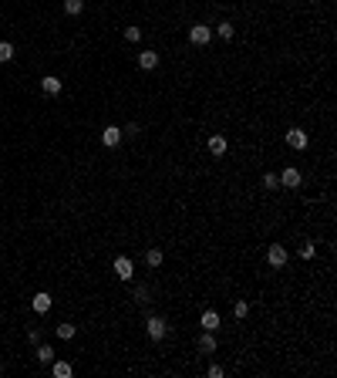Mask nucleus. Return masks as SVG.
<instances>
[{"label": "nucleus", "instance_id": "1", "mask_svg": "<svg viewBox=\"0 0 337 378\" xmlns=\"http://www.w3.org/2000/svg\"><path fill=\"white\" fill-rule=\"evenodd\" d=\"M209 38H212V31H209L206 24H192V27H189V41H192L196 47H203V44H209Z\"/></svg>", "mask_w": 337, "mask_h": 378}, {"label": "nucleus", "instance_id": "2", "mask_svg": "<svg viewBox=\"0 0 337 378\" xmlns=\"http://www.w3.org/2000/svg\"><path fill=\"white\" fill-rule=\"evenodd\" d=\"M131 274H135L131 260L128 257H118V260H115V277H118V281H131Z\"/></svg>", "mask_w": 337, "mask_h": 378}, {"label": "nucleus", "instance_id": "3", "mask_svg": "<svg viewBox=\"0 0 337 378\" xmlns=\"http://www.w3.org/2000/svg\"><path fill=\"white\" fill-rule=\"evenodd\" d=\"M266 260H270V267H283V264H287V246L273 243L270 250H266Z\"/></svg>", "mask_w": 337, "mask_h": 378}, {"label": "nucleus", "instance_id": "4", "mask_svg": "<svg viewBox=\"0 0 337 378\" xmlns=\"http://www.w3.org/2000/svg\"><path fill=\"white\" fill-rule=\"evenodd\" d=\"M122 139H125V135H122V129H118V125H108V129L101 132V145H108V149H115V145H118Z\"/></svg>", "mask_w": 337, "mask_h": 378}, {"label": "nucleus", "instance_id": "5", "mask_svg": "<svg viewBox=\"0 0 337 378\" xmlns=\"http://www.w3.org/2000/svg\"><path fill=\"white\" fill-rule=\"evenodd\" d=\"M287 145L290 149H307V132L303 129H290L287 132Z\"/></svg>", "mask_w": 337, "mask_h": 378}, {"label": "nucleus", "instance_id": "6", "mask_svg": "<svg viewBox=\"0 0 337 378\" xmlns=\"http://www.w3.org/2000/svg\"><path fill=\"white\" fill-rule=\"evenodd\" d=\"M166 331H168V328H166L162 318H149V338L152 341H162V338H166Z\"/></svg>", "mask_w": 337, "mask_h": 378}, {"label": "nucleus", "instance_id": "7", "mask_svg": "<svg viewBox=\"0 0 337 378\" xmlns=\"http://www.w3.org/2000/svg\"><path fill=\"white\" fill-rule=\"evenodd\" d=\"M31 307H34L38 314H47V311H51V294H47V290H41V294H34V301H31Z\"/></svg>", "mask_w": 337, "mask_h": 378}, {"label": "nucleus", "instance_id": "8", "mask_svg": "<svg viewBox=\"0 0 337 378\" xmlns=\"http://www.w3.org/2000/svg\"><path fill=\"white\" fill-rule=\"evenodd\" d=\"M277 179H280V186H287V189H297L300 186V172L297 169H283Z\"/></svg>", "mask_w": 337, "mask_h": 378}, {"label": "nucleus", "instance_id": "9", "mask_svg": "<svg viewBox=\"0 0 337 378\" xmlns=\"http://www.w3.org/2000/svg\"><path fill=\"white\" fill-rule=\"evenodd\" d=\"M41 92L44 94H61V78H54V75L41 78Z\"/></svg>", "mask_w": 337, "mask_h": 378}, {"label": "nucleus", "instance_id": "10", "mask_svg": "<svg viewBox=\"0 0 337 378\" xmlns=\"http://www.w3.org/2000/svg\"><path fill=\"white\" fill-rule=\"evenodd\" d=\"M199 324H203V331H216V328H219V314H216V311L209 307V311H203Z\"/></svg>", "mask_w": 337, "mask_h": 378}, {"label": "nucleus", "instance_id": "11", "mask_svg": "<svg viewBox=\"0 0 337 378\" xmlns=\"http://www.w3.org/2000/svg\"><path fill=\"white\" fill-rule=\"evenodd\" d=\"M155 64H159V54H155V51H142V54H138V68H145V71H152Z\"/></svg>", "mask_w": 337, "mask_h": 378}, {"label": "nucleus", "instance_id": "12", "mask_svg": "<svg viewBox=\"0 0 337 378\" xmlns=\"http://www.w3.org/2000/svg\"><path fill=\"white\" fill-rule=\"evenodd\" d=\"M199 351H206V355L216 351V338H212V331H203V338H199Z\"/></svg>", "mask_w": 337, "mask_h": 378}, {"label": "nucleus", "instance_id": "13", "mask_svg": "<svg viewBox=\"0 0 337 378\" xmlns=\"http://www.w3.org/2000/svg\"><path fill=\"white\" fill-rule=\"evenodd\" d=\"M209 152H212V155H223L226 152V139L223 135H209Z\"/></svg>", "mask_w": 337, "mask_h": 378}, {"label": "nucleus", "instance_id": "14", "mask_svg": "<svg viewBox=\"0 0 337 378\" xmlns=\"http://www.w3.org/2000/svg\"><path fill=\"white\" fill-rule=\"evenodd\" d=\"M216 34H219V38H223V41H233V38H236V27H233L229 20H223V24L216 27Z\"/></svg>", "mask_w": 337, "mask_h": 378}, {"label": "nucleus", "instance_id": "15", "mask_svg": "<svg viewBox=\"0 0 337 378\" xmlns=\"http://www.w3.org/2000/svg\"><path fill=\"white\" fill-rule=\"evenodd\" d=\"M38 361L41 365H51V361H54V348H51V344H41L38 348Z\"/></svg>", "mask_w": 337, "mask_h": 378}, {"label": "nucleus", "instance_id": "16", "mask_svg": "<svg viewBox=\"0 0 337 378\" xmlns=\"http://www.w3.org/2000/svg\"><path fill=\"white\" fill-rule=\"evenodd\" d=\"M51 365H54V368H51L54 378H68L71 375V365H68V361H51Z\"/></svg>", "mask_w": 337, "mask_h": 378}, {"label": "nucleus", "instance_id": "17", "mask_svg": "<svg viewBox=\"0 0 337 378\" xmlns=\"http://www.w3.org/2000/svg\"><path fill=\"white\" fill-rule=\"evenodd\" d=\"M81 10H84V0H64V14L75 17V14H81Z\"/></svg>", "mask_w": 337, "mask_h": 378}, {"label": "nucleus", "instance_id": "18", "mask_svg": "<svg viewBox=\"0 0 337 378\" xmlns=\"http://www.w3.org/2000/svg\"><path fill=\"white\" fill-rule=\"evenodd\" d=\"M75 331H78L75 324H57V338H64V341L75 338Z\"/></svg>", "mask_w": 337, "mask_h": 378}, {"label": "nucleus", "instance_id": "19", "mask_svg": "<svg viewBox=\"0 0 337 378\" xmlns=\"http://www.w3.org/2000/svg\"><path fill=\"white\" fill-rule=\"evenodd\" d=\"M14 57V44H7V41H0V64H7Z\"/></svg>", "mask_w": 337, "mask_h": 378}, {"label": "nucleus", "instance_id": "20", "mask_svg": "<svg viewBox=\"0 0 337 378\" xmlns=\"http://www.w3.org/2000/svg\"><path fill=\"white\" fill-rule=\"evenodd\" d=\"M145 260H149V267H159V264H162V250H149Z\"/></svg>", "mask_w": 337, "mask_h": 378}, {"label": "nucleus", "instance_id": "21", "mask_svg": "<svg viewBox=\"0 0 337 378\" xmlns=\"http://www.w3.org/2000/svg\"><path fill=\"white\" fill-rule=\"evenodd\" d=\"M233 314H236V318H246V314H250V304H246V301H236V304H233Z\"/></svg>", "mask_w": 337, "mask_h": 378}, {"label": "nucleus", "instance_id": "22", "mask_svg": "<svg viewBox=\"0 0 337 378\" xmlns=\"http://www.w3.org/2000/svg\"><path fill=\"white\" fill-rule=\"evenodd\" d=\"M314 253H317V246L310 243V240H307V243L300 246V257H303V260H310V257H314Z\"/></svg>", "mask_w": 337, "mask_h": 378}, {"label": "nucleus", "instance_id": "23", "mask_svg": "<svg viewBox=\"0 0 337 378\" xmlns=\"http://www.w3.org/2000/svg\"><path fill=\"white\" fill-rule=\"evenodd\" d=\"M263 186H266V189H277V186H280V179H277L273 172H266V176H263Z\"/></svg>", "mask_w": 337, "mask_h": 378}, {"label": "nucleus", "instance_id": "24", "mask_svg": "<svg viewBox=\"0 0 337 378\" xmlns=\"http://www.w3.org/2000/svg\"><path fill=\"white\" fill-rule=\"evenodd\" d=\"M142 38V31L138 27H125V41H138Z\"/></svg>", "mask_w": 337, "mask_h": 378}, {"label": "nucleus", "instance_id": "25", "mask_svg": "<svg viewBox=\"0 0 337 378\" xmlns=\"http://www.w3.org/2000/svg\"><path fill=\"white\" fill-rule=\"evenodd\" d=\"M27 341H31V344H38V341H41V331H38V328H31V331H27Z\"/></svg>", "mask_w": 337, "mask_h": 378}, {"label": "nucleus", "instance_id": "26", "mask_svg": "<svg viewBox=\"0 0 337 378\" xmlns=\"http://www.w3.org/2000/svg\"><path fill=\"white\" fill-rule=\"evenodd\" d=\"M0 372H3V361H0Z\"/></svg>", "mask_w": 337, "mask_h": 378}]
</instances>
